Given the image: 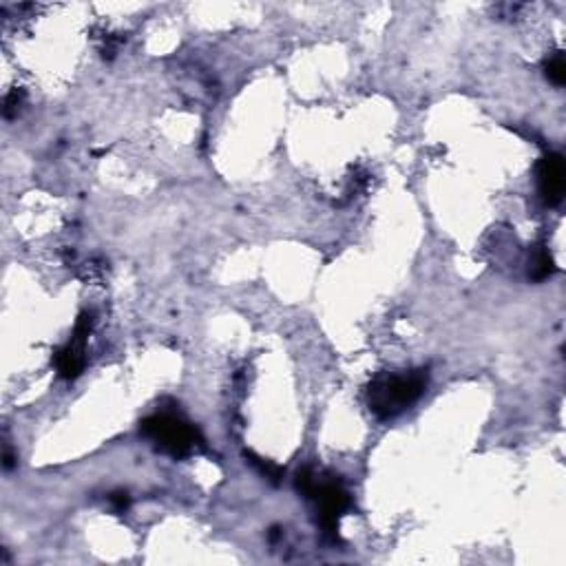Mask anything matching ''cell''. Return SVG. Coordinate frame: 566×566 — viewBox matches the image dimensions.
<instances>
[{
  "label": "cell",
  "instance_id": "1",
  "mask_svg": "<svg viewBox=\"0 0 566 566\" xmlns=\"http://www.w3.org/2000/svg\"><path fill=\"white\" fill-rule=\"evenodd\" d=\"M427 370L401 376H380L367 389V405L378 418H392L420 399L427 387Z\"/></svg>",
  "mask_w": 566,
  "mask_h": 566
},
{
  "label": "cell",
  "instance_id": "8",
  "mask_svg": "<svg viewBox=\"0 0 566 566\" xmlns=\"http://www.w3.org/2000/svg\"><path fill=\"white\" fill-rule=\"evenodd\" d=\"M20 102H22V93L18 91H13L5 97V116L11 118L13 116V111H18L20 109Z\"/></svg>",
  "mask_w": 566,
  "mask_h": 566
},
{
  "label": "cell",
  "instance_id": "9",
  "mask_svg": "<svg viewBox=\"0 0 566 566\" xmlns=\"http://www.w3.org/2000/svg\"><path fill=\"white\" fill-rule=\"evenodd\" d=\"M111 502L116 504L118 511H124V509L129 506V498H126V493H113L111 495Z\"/></svg>",
  "mask_w": 566,
  "mask_h": 566
},
{
  "label": "cell",
  "instance_id": "5",
  "mask_svg": "<svg viewBox=\"0 0 566 566\" xmlns=\"http://www.w3.org/2000/svg\"><path fill=\"white\" fill-rule=\"evenodd\" d=\"M529 275L535 279V281H542L546 277L553 275V259H551V254L546 248H537L531 257V268H529Z\"/></svg>",
  "mask_w": 566,
  "mask_h": 566
},
{
  "label": "cell",
  "instance_id": "6",
  "mask_svg": "<svg viewBox=\"0 0 566 566\" xmlns=\"http://www.w3.org/2000/svg\"><path fill=\"white\" fill-rule=\"evenodd\" d=\"M544 71H546V78L558 84V87H562V84L566 82V62H564V55L562 51H558L553 58H548L546 64H544Z\"/></svg>",
  "mask_w": 566,
  "mask_h": 566
},
{
  "label": "cell",
  "instance_id": "3",
  "mask_svg": "<svg viewBox=\"0 0 566 566\" xmlns=\"http://www.w3.org/2000/svg\"><path fill=\"white\" fill-rule=\"evenodd\" d=\"M564 160L558 153H548L537 164V188H540L542 200L551 206L562 202L564 197Z\"/></svg>",
  "mask_w": 566,
  "mask_h": 566
},
{
  "label": "cell",
  "instance_id": "2",
  "mask_svg": "<svg viewBox=\"0 0 566 566\" xmlns=\"http://www.w3.org/2000/svg\"><path fill=\"white\" fill-rule=\"evenodd\" d=\"M139 432L158 449L175 458L188 456L195 445L200 443L197 429H193L186 420H181L173 414H155L144 418L139 424Z\"/></svg>",
  "mask_w": 566,
  "mask_h": 566
},
{
  "label": "cell",
  "instance_id": "7",
  "mask_svg": "<svg viewBox=\"0 0 566 566\" xmlns=\"http://www.w3.org/2000/svg\"><path fill=\"white\" fill-rule=\"evenodd\" d=\"M246 456H250V458H252L250 462H252L254 467H259V471H261V474H263L265 478H270V480H272V483H279V480H281V476H283V471L279 469V467H277V464H272V462H263L261 458H257V456H252V454H246Z\"/></svg>",
  "mask_w": 566,
  "mask_h": 566
},
{
  "label": "cell",
  "instance_id": "4",
  "mask_svg": "<svg viewBox=\"0 0 566 566\" xmlns=\"http://www.w3.org/2000/svg\"><path fill=\"white\" fill-rule=\"evenodd\" d=\"M55 367L62 378H76L82 367H84V357H82V343L74 341L69 343L64 350L55 354Z\"/></svg>",
  "mask_w": 566,
  "mask_h": 566
}]
</instances>
